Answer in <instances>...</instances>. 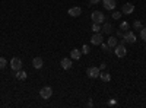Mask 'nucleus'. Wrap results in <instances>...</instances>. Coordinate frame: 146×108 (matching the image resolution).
<instances>
[{
    "instance_id": "nucleus-2",
    "label": "nucleus",
    "mask_w": 146,
    "mask_h": 108,
    "mask_svg": "<svg viewBox=\"0 0 146 108\" xmlns=\"http://www.w3.org/2000/svg\"><path fill=\"white\" fill-rule=\"evenodd\" d=\"M91 18H92V22H94V23H104V21H105L104 13H102V12H100V10L92 12Z\"/></svg>"
},
{
    "instance_id": "nucleus-23",
    "label": "nucleus",
    "mask_w": 146,
    "mask_h": 108,
    "mask_svg": "<svg viewBox=\"0 0 146 108\" xmlns=\"http://www.w3.org/2000/svg\"><path fill=\"white\" fill-rule=\"evenodd\" d=\"M140 38H142L143 41H146V27L140 29Z\"/></svg>"
},
{
    "instance_id": "nucleus-14",
    "label": "nucleus",
    "mask_w": 146,
    "mask_h": 108,
    "mask_svg": "<svg viewBox=\"0 0 146 108\" xmlns=\"http://www.w3.org/2000/svg\"><path fill=\"white\" fill-rule=\"evenodd\" d=\"M100 79L102 82H110V80H111V75H110L108 72H101V73H100Z\"/></svg>"
},
{
    "instance_id": "nucleus-20",
    "label": "nucleus",
    "mask_w": 146,
    "mask_h": 108,
    "mask_svg": "<svg viewBox=\"0 0 146 108\" xmlns=\"http://www.w3.org/2000/svg\"><path fill=\"white\" fill-rule=\"evenodd\" d=\"M133 28H135V29H142L143 27H142V22L140 21H135V22H133Z\"/></svg>"
},
{
    "instance_id": "nucleus-1",
    "label": "nucleus",
    "mask_w": 146,
    "mask_h": 108,
    "mask_svg": "<svg viewBox=\"0 0 146 108\" xmlns=\"http://www.w3.org/2000/svg\"><path fill=\"white\" fill-rule=\"evenodd\" d=\"M114 54L118 57V58H123L126 54H127V50H126V47H124V44H117L115 47H114Z\"/></svg>"
},
{
    "instance_id": "nucleus-27",
    "label": "nucleus",
    "mask_w": 146,
    "mask_h": 108,
    "mask_svg": "<svg viewBox=\"0 0 146 108\" xmlns=\"http://www.w3.org/2000/svg\"><path fill=\"white\" fill-rule=\"evenodd\" d=\"M100 2H101V0H89V3H91V5H98Z\"/></svg>"
},
{
    "instance_id": "nucleus-3",
    "label": "nucleus",
    "mask_w": 146,
    "mask_h": 108,
    "mask_svg": "<svg viewBox=\"0 0 146 108\" xmlns=\"http://www.w3.org/2000/svg\"><path fill=\"white\" fill-rule=\"evenodd\" d=\"M126 42H130V44H135L136 42V35L130 32V31H126L123 40H121V44H126Z\"/></svg>"
},
{
    "instance_id": "nucleus-4",
    "label": "nucleus",
    "mask_w": 146,
    "mask_h": 108,
    "mask_svg": "<svg viewBox=\"0 0 146 108\" xmlns=\"http://www.w3.org/2000/svg\"><path fill=\"white\" fill-rule=\"evenodd\" d=\"M10 67H12V70H13V72L21 70L22 69V60L19 57H13V58L10 60Z\"/></svg>"
},
{
    "instance_id": "nucleus-24",
    "label": "nucleus",
    "mask_w": 146,
    "mask_h": 108,
    "mask_svg": "<svg viewBox=\"0 0 146 108\" xmlns=\"http://www.w3.org/2000/svg\"><path fill=\"white\" fill-rule=\"evenodd\" d=\"M92 31H94V32H100V31H101L100 23H94V25H92Z\"/></svg>"
},
{
    "instance_id": "nucleus-12",
    "label": "nucleus",
    "mask_w": 146,
    "mask_h": 108,
    "mask_svg": "<svg viewBox=\"0 0 146 108\" xmlns=\"http://www.w3.org/2000/svg\"><path fill=\"white\" fill-rule=\"evenodd\" d=\"M32 66H34L35 69H41V67L44 66L42 58H41V57H35V58L32 60Z\"/></svg>"
},
{
    "instance_id": "nucleus-15",
    "label": "nucleus",
    "mask_w": 146,
    "mask_h": 108,
    "mask_svg": "<svg viewBox=\"0 0 146 108\" xmlns=\"http://www.w3.org/2000/svg\"><path fill=\"white\" fill-rule=\"evenodd\" d=\"M15 76H16V79H19V80H25L27 76H28V73H27V72H23V70L21 69V70L16 72V75H15Z\"/></svg>"
},
{
    "instance_id": "nucleus-7",
    "label": "nucleus",
    "mask_w": 146,
    "mask_h": 108,
    "mask_svg": "<svg viewBox=\"0 0 146 108\" xmlns=\"http://www.w3.org/2000/svg\"><path fill=\"white\" fill-rule=\"evenodd\" d=\"M102 34L101 32H94L92 38H91V44L92 45H101L102 44Z\"/></svg>"
},
{
    "instance_id": "nucleus-9",
    "label": "nucleus",
    "mask_w": 146,
    "mask_h": 108,
    "mask_svg": "<svg viewBox=\"0 0 146 108\" xmlns=\"http://www.w3.org/2000/svg\"><path fill=\"white\" fill-rule=\"evenodd\" d=\"M80 13H82V9L79 6H75V7H70L69 9V16L78 18V16H80Z\"/></svg>"
},
{
    "instance_id": "nucleus-19",
    "label": "nucleus",
    "mask_w": 146,
    "mask_h": 108,
    "mask_svg": "<svg viewBox=\"0 0 146 108\" xmlns=\"http://www.w3.org/2000/svg\"><path fill=\"white\" fill-rule=\"evenodd\" d=\"M101 48H102V51H104V53H108V54H111V53H113V51H111V48L108 47V44H104V42H102V44H101Z\"/></svg>"
},
{
    "instance_id": "nucleus-21",
    "label": "nucleus",
    "mask_w": 146,
    "mask_h": 108,
    "mask_svg": "<svg viewBox=\"0 0 146 108\" xmlns=\"http://www.w3.org/2000/svg\"><path fill=\"white\" fill-rule=\"evenodd\" d=\"M6 64H7L6 58H5V57H0V70L5 69V67H6Z\"/></svg>"
},
{
    "instance_id": "nucleus-17",
    "label": "nucleus",
    "mask_w": 146,
    "mask_h": 108,
    "mask_svg": "<svg viewBox=\"0 0 146 108\" xmlns=\"http://www.w3.org/2000/svg\"><path fill=\"white\" fill-rule=\"evenodd\" d=\"M117 44H118V42H117V38H115V37H110V38H108V47H110V48H114Z\"/></svg>"
},
{
    "instance_id": "nucleus-26",
    "label": "nucleus",
    "mask_w": 146,
    "mask_h": 108,
    "mask_svg": "<svg viewBox=\"0 0 146 108\" xmlns=\"http://www.w3.org/2000/svg\"><path fill=\"white\" fill-rule=\"evenodd\" d=\"M117 35H118L120 38H123V37H124V34H123V31H121V29H118V31H117Z\"/></svg>"
},
{
    "instance_id": "nucleus-22",
    "label": "nucleus",
    "mask_w": 146,
    "mask_h": 108,
    "mask_svg": "<svg viewBox=\"0 0 146 108\" xmlns=\"http://www.w3.org/2000/svg\"><path fill=\"white\" fill-rule=\"evenodd\" d=\"M83 54H89V51H91V48H89V45H86V44H83V47H82V50H80Z\"/></svg>"
},
{
    "instance_id": "nucleus-28",
    "label": "nucleus",
    "mask_w": 146,
    "mask_h": 108,
    "mask_svg": "<svg viewBox=\"0 0 146 108\" xmlns=\"http://www.w3.org/2000/svg\"><path fill=\"white\" fill-rule=\"evenodd\" d=\"M105 66H107V64H105V63H102V64L100 66V69H101V70H104V69H105Z\"/></svg>"
},
{
    "instance_id": "nucleus-18",
    "label": "nucleus",
    "mask_w": 146,
    "mask_h": 108,
    "mask_svg": "<svg viewBox=\"0 0 146 108\" xmlns=\"http://www.w3.org/2000/svg\"><path fill=\"white\" fill-rule=\"evenodd\" d=\"M129 28H130V23L129 22H121L120 23V29L121 31H129Z\"/></svg>"
},
{
    "instance_id": "nucleus-25",
    "label": "nucleus",
    "mask_w": 146,
    "mask_h": 108,
    "mask_svg": "<svg viewBox=\"0 0 146 108\" xmlns=\"http://www.w3.org/2000/svg\"><path fill=\"white\" fill-rule=\"evenodd\" d=\"M120 16H121V13H120V12H114V13H113V19H120Z\"/></svg>"
},
{
    "instance_id": "nucleus-5",
    "label": "nucleus",
    "mask_w": 146,
    "mask_h": 108,
    "mask_svg": "<svg viewBox=\"0 0 146 108\" xmlns=\"http://www.w3.org/2000/svg\"><path fill=\"white\" fill-rule=\"evenodd\" d=\"M51 95H53V89H51V86H44V88L40 91V97H41L42 99L51 98Z\"/></svg>"
},
{
    "instance_id": "nucleus-11",
    "label": "nucleus",
    "mask_w": 146,
    "mask_h": 108,
    "mask_svg": "<svg viewBox=\"0 0 146 108\" xmlns=\"http://www.w3.org/2000/svg\"><path fill=\"white\" fill-rule=\"evenodd\" d=\"M72 66H73V62H72V58H63L62 60V69H64V70H69V69H72Z\"/></svg>"
},
{
    "instance_id": "nucleus-16",
    "label": "nucleus",
    "mask_w": 146,
    "mask_h": 108,
    "mask_svg": "<svg viewBox=\"0 0 146 108\" xmlns=\"http://www.w3.org/2000/svg\"><path fill=\"white\" fill-rule=\"evenodd\" d=\"M113 28H114V27L111 25V23L105 22L104 27H102V32H104V34H111V32H113Z\"/></svg>"
},
{
    "instance_id": "nucleus-13",
    "label": "nucleus",
    "mask_w": 146,
    "mask_h": 108,
    "mask_svg": "<svg viewBox=\"0 0 146 108\" xmlns=\"http://www.w3.org/2000/svg\"><path fill=\"white\" fill-rule=\"evenodd\" d=\"M70 57H72V60H79V58L82 57V51L73 48V50L70 51Z\"/></svg>"
},
{
    "instance_id": "nucleus-6",
    "label": "nucleus",
    "mask_w": 146,
    "mask_h": 108,
    "mask_svg": "<svg viewBox=\"0 0 146 108\" xmlns=\"http://www.w3.org/2000/svg\"><path fill=\"white\" fill-rule=\"evenodd\" d=\"M100 73H101V69H100V67H89V69L86 70V75H88L91 79L100 78Z\"/></svg>"
},
{
    "instance_id": "nucleus-8",
    "label": "nucleus",
    "mask_w": 146,
    "mask_h": 108,
    "mask_svg": "<svg viewBox=\"0 0 146 108\" xmlns=\"http://www.w3.org/2000/svg\"><path fill=\"white\" fill-rule=\"evenodd\" d=\"M133 12H135V5H131V3H124L123 7H121V13H124V15H131Z\"/></svg>"
},
{
    "instance_id": "nucleus-10",
    "label": "nucleus",
    "mask_w": 146,
    "mask_h": 108,
    "mask_svg": "<svg viewBox=\"0 0 146 108\" xmlns=\"http://www.w3.org/2000/svg\"><path fill=\"white\" fill-rule=\"evenodd\" d=\"M104 7L107 10H114L115 9V0H102Z\"/></svg>"
}]
</instances>
